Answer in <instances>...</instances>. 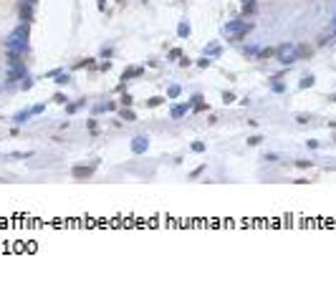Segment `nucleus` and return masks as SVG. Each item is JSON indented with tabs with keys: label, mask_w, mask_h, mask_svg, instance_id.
<instances>
[{
	"label": "nucleus",
	"mask_w": 336,
	"mask_h": 285,
	"mask_svg": "<svg viewBox=\"0 0 336 285\" xmlns=\"http://www.w3.org/2000/svg\"><path fill=\"white\" fill-rule=\"evenodd\" d=\"M8 48H10V53H23V51H28V28H25V25H20V28L8 38Z\"/></svg>",
	"instance_id": "1"
},
{
	"label": "nucleus",
	"mask_w": 336,
	"mask_h": 285,
	"mask_svg": "<svg viewBox=\"0 0 336 285\" xmlns=\"http://www.w3.org/2000/svg\"><path fill=\"white\" fill-rule=\"evenodd\" d=\"M28 116H31V114H25V111H20V114H18V116H15V121H25V119H28Z\"/></svg>",
	"instance_id": "4"
},
{
	"label": "nucleus",
	"mask_w": 336,
	"mask_h": 285,
	"mask_svg": "<svg viewBox=\"0 0 336 285\" xmlns=\"http://www.w3.org/2000/svg\"><path fill=\"white\" fill-rule=\"evenodd\" d=\"M23 73H25V68H23L20 63H13V66H10V71H8V81H18Z\"/></svg>",
	"instance_id": "2"
},
{
	"label": "nucleus",
	"mask_w": 336,
	"mask_h": 285,
	"mask_svg": "<svg viewBox=\"0 0 336 285\" xmlns=\"http://www.w3.org/2000/svg\"><path fill=\"white\" fill-rule=\"evenodd\" d=\"M91 174V167H76L73 169V177H89Z\"/></svg>",
	"instance_id": "3"
}]
</instances>
